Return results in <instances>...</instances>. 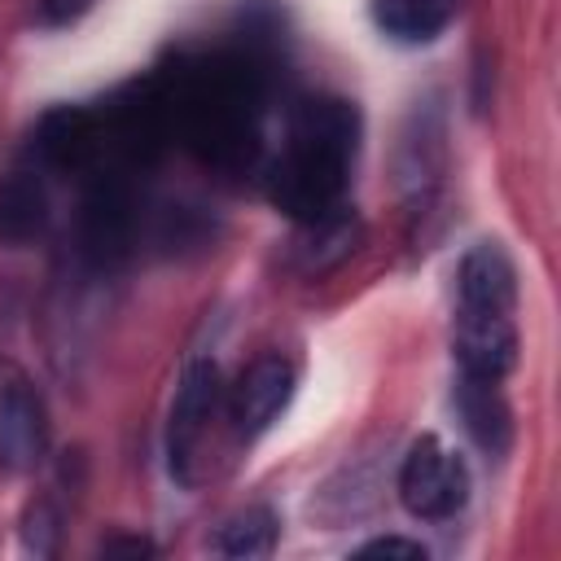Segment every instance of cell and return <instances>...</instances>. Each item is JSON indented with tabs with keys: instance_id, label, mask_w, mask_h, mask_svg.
<instances>
[{
	"instance_id": "15",
	"label": "cell",
	"mask_w": 561,
	"mask_h": 561,
	"mask_svg": "<svg viewBox=\"0 0 561 561\" xmlns=\"http://www.w3.org/2000/svg\"><path fill=\"white\" fill-rule=\"evenodd\" d=\"M373 18L386 35L403 44H425L447 26L451 0H373Z\"/></svg>"
},
{
	"instance_id": "18",
	"label": "cell",
	"mask_w": 561,
	"mask_h": 561,
	"mask_svg": "<svg viewBox=\"0 0 561 561\" xmlns=\"http://www.w3.org/2000/svg\"><path fill=\"white\" fill-rule=\"evenodd\" d=\"M359 561H425V543L416 539H399V535H381L368 539L364 548H355Z\"/></svg>"
},
{
	"instance_id": "4",
	"label": "cell",
	"mask_w": 561,
	"mask_h": 561,
	"mask_svg": "<svg viewBox=\"0 0 561 561\" xmlns=\"http://www.w3.org/2000/svg\"><path fill=\"white\" fill-rule=\"evenodd\" d=\"M96 118H101L105 162L123 171L158 162L171 140V114H167V96L158 79L127 83L123 92L105 101V110H96Z\"/></svg>"
},
{
	"instance_id": "14",
	"label": "cell",
	"mask_w": 561,
	"mask_h": 561,
	"mask_svg": "<svg viewBox=\"0 0 561 561\" xmlns=\"http://www.w3.org/2000/svg\"><path fill=\"white\" fill-rule=\"evenodd\" d=\"M302 228H307V237L298 241V267H302L307 276H324V272H333L337 263H346V259L355 254L359 237H364L359 215H351V210H342V206H333L329 215H320V219H311V224H302Z\"/></svg>"
},
{
	"instance_id": "2",
	"label": "cell",
	"mask_w": 561,
	"mask_h": 561,
	"mask_svg": "<svg viewBox=\"0 0 561 561\" xmlns=\"http://www.w3.org/2000/svg\"><path fill=\"white\" fill-rule=\"evenodd\" d=\"M359 149V110L342 96H307L289 114L285 153L267 171V197L298 224L329 215Z\"/></svg>"
},
{
	"instance_id": "6",
	"label": "cell",
	"mask_w": 561,
	"mask_h": 561,
	"mask_svg": "<svg viewBox=\"0 0 561 561\" xmlns=\"http://www.w3.org/2000/svg\"><path fill=\"white\" fill-rule=\"evenodd\" d=\"M35 158L61 175H88L105 167V140L96 110L57 105L35 123Z\"/></svg>"
},
{
	"instance_id": "13",
	"label": "cell",
	"mask_w": 561,
	"mask_h": 561,
	"mask_svg": "<svg viewBox=\"0 0 561 561\" xmlns=\"http://www.w3.org/2000/svg\"><path fill=\"white\" fill-rule=\"evenodd\" d=\"M48 228V188L35 171L0 180V245H26Z\"/></svg>"
},
{
	"instance_id": "5",
	"label": "cell",
	"mask_w": 561,
	"mask_h": 561,
	"mask_svg": "<svg viewBox=\"0 0 561 561\" xmlns=\"http://www.w3.org/2000/svg\"><path fill=\"white\" fill-rule=\"evenodd\" d=\"M399 500L412 517L443 522L465 508L469 500V469L460 456H451L434 434H421L399 469Z\"/></svg>"
},
{
	"instance_id": "3",
	"label": "cell",
	"mask_w": 561,
	"mask_h": 561,
	"mask_svg": "<svg viewBox=\"0 0 561 561\" xmlns=\"http://www.w3.org/2000/svg\"><path fill=\"white\" fill-rule=\"evenodd\" d=\"M136 224L140 210H136L131 175L110 162L88 171V188L79 197V254L96 272L127 263V254L136 250Z\"/></svg>"
},
{
	"instance_id": "10",
	"label": "cell",
	"mask_w": 561,
	"mask_h": 561,
	"mask_svg": "<svg viewBox=\"0 0 561 561\" xmlns=\"http://www.w3.org/2000/svg\"><path fill=\"white\" fill-rule=\"evenodd\" d=\"M460 311L469 316H513L517 307V272L513 259L495 245L482 241L460 259Z\"/></svg>"
},
{
	"instance_id": "8",
	"label": "cell",
	"mask_w": 561,
	"mask_h": 561,
	"mask_svg": "<svg viewBox=\"0 0 561 561\" xmlns=\"http://www.w3.org/2000/svg\"><path fill=\"white\" fill-rule=\"evenodd\" d=\"M215 403H219V368L210 359L184 364L175 399H171V421H167V456H171V473L180 482H188V460H193V447H197Z\"/></svg>"
},
{
	"instance_id": "1",
	"label": "cell",
	"mask_w": 561,
	"mask_h": 561,
	"mask_svg": "<svg viewBox=\"0 0 561 561\" xmlns=\"http://www.w3.org/2000/svg\"><path fill=\"white\" fill-rule=\"evenodd\" d=\"M171 114V136L210 171L241 175L259 158L263 83L245 57L206 53L184 57L175 75L158 79Z\"/></svg>"
},
{
	"instance_id": "17",
	"label": "cell",
	"mask_w": 561,
	"mask_h": 561,
	"mask_svg": "<svg viewBox=\"0 0 561 561\" xmlns=\"http://www.w3.org/2000/svg\"><path fill=\"white\" fill-rule=\"evenodd\" d=\"M22 535H26V548H31L35 557H53V548H57V508H53L48 500L31 504Z\"/></svg>"
},
{
	"instance_id": "7",
	"label": "cell",
	"mask_w": 561,
	"mask_h": 561,
	"mask_svg": "<svg viewBox=\"0 0 561 561\" xmlns=\"http://www.w3.org/2000/svg\"><path fill=\"white\" fill-rule=\"evenodd\" d=\"M294 394V364L285 355H259L241 368L232 394H228V416L241 438H259L289 403Z\"/></svg>"
},
{
	"instance_id": "20",
	"label": "cell",
	"mask_w": 561,
	"mask_h": 561,
	"mask_svg": "<svg viewBox=\"0 0 561 561\" xmlns=\"http://www.w3.org/2000/svg\"><path fill=\"white\" fill-rule=\"evenodd\" d=\"M153 543L149 539H105L101 543V557H149Z\"/></svg>"
},
{
	"instance_id": "12",
	"label": "cell",
	"mask_w": 561,
	"mask_h": 561,
	"mask_svg": "<svg viewBox=\"0 0 561 561\" xmlns=\"http://www.w3.org/2000/svg\"><path fill=\"white\" fill-rule=\"evenodd\" d=\"M456 412H460V425L465 434L486 451V456H504L508 443H513V412L500 394V381H486V377H469L460 373V386H456Z\"/></svg>"
},
{
	"instance_id": "16",
	"label": "cell",
	"mask_w": 561,
	"mask_h": 561,
	"mask_svg": "<svg viewBox=\"0 0 561 561\" xmlns=\"http://www.w3.org/2000/svg\"><path fill=\"white\" fill-rule=\"evenodd\" d=\"M276 543V517L267 508H245L237 517H228L215 535V552L232 557V561H259L267 557Z\"/></svg>"
},
{
	"instance_id": "11",
	"label": "cell",
	"mask_w": 561,
	"mask_h": 561,
	"mask_svg": "<svg viewBox=\"0 0 561 561\" xmlns=\"http://www.w3.org/2000/svg\"><path fill=\"white\" fill-rule=\"evenodd\" d=\"M451 351L460 359V373H469V377H486V381L508 377L513 364H517L513 316H469V311H460Z\"/></svg>"
},
{
	"instance_id": "9",
	"label": "cell",
	"mask_w": 561,
	"mask_h": 561,
	"mask_svg": "<svg viewBox=\"0 0 561 561\" xmlns=\"http://www.w3.org/2000/svg\"><path fill=\"white\" fill-rule=\"evenodd\" d=\"M44 451H48V416L39 394L22 377L0 381V469L22 473L39 465Z\"/></svg>"
},
{
	"instance_id": "19",
	"label": "cell",
	"mask_w": 561,
	"mask_h": 561,
	"mask_svg": "<svg viewBox=\"0 0 561 561\" xmlns=\"http://www.w3.org/2000/svg\"><path fill=\"white\" fill-rule=\"evenodd\" d=\"M88 4L92 0H39L35 13H39L44 26H70L79 13H88Z\"/></svg>"
}]
</instances>
